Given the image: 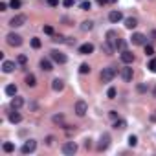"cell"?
I'll list each match as a JSON object with an SVG mask.
<instances>
[{"mask_svg": "<svg viewBox=\"0 0 156 156\" xmlns=\"http://www.w3.org/2000/svg\"><path fill=\"white\" fill-rule=\"evenodd\" d=\"M107 42L114 48V50H121L123 46H125V42H123V40L118 37V33H116V31H114V29H110V31H107Z\"/></svg>", "mask_w": 156, "mask_h": 156, "instance_id": "1", "label": "cell"}, {"mask_svg": "<svg viewBox=\"0 0 156 156\" xmlns=\"http://www.w3.org/2000/svg\"><path fill=\"white\" fill-rule=\"evenodd\" d=\"M116 74H118V72H116V68H114V66L103 68V70H101V81H103V83H110L114 77H116Z\"/></svg>", "mask_w": 156, "mask_h": 156, "instance_id": "2", "label": "cell"}, {"mask_svg": "<svg viewBox=\"0 0 156 156\" xmlns=\"http://www.w3.org/2000/svg\"><path fill=\"white\" fill-rule=\"evenodd\" d=\"M110 147V134H101L99 138V143H97V151H107Z\"/></svg>", "mask_w": 156, "mask_h": 156, "instance_id": "3", "label": "cell"}, {"mask_svg": "<svg viewBox=\"0 0 156 156\" xmlns=\"http://www.w3.org/2000/svg\"><path fill=\"white\" fill-rule=\"evenodd\" d=\"M75 152H77V145H75V141H66L64 145H62V154L74 156Z\"/></svg>", "mask_w": 156, "mask_h": 156, "instance_id": "4", "label": "cell"}, {"mask_svg": "<svg viewBox=\"0 0 156 156\" xmlns=\"http://www.w3.org/2000/svg\"><path fill=\"white\" fill-rule=\"evenodd\" d=\"M6 40H7V44H9V46H15V48L22 44V37H20L18 33H7Z\"/></svg>", "mask_w": 156, "mask_h": 156, "instance_id": "5", "label": "cell"}, {"mask_svg": "<svg viewBox=\"0 0 156 156\" xmlns=\"http://www.w3.org/2000/svg\"><path fill=\"white\" fill-rule=\"evenodd\" d=\"M75 114L77 116H85V114L88 112V105H86V101H83V99H79V101H75Z\"/></svg>", "mask_w": 156, "mask_h": 156, "instance_id": "6", "label": "cell"}, {"mask_svg": "<svg viewBox=\"0 0 156 156\" xmlns=\"http://www.w3.org/2000/svg\"><path fill=\"white\" fill-rule=\"evenodd\" d=\"M35 149H37V141L35 140H28V141H24V145H22L20 151H22V154H31Z\"/></svg>", "mask_w": 156, "mask_h": 156, "instance_id": "7", "label": "cell"}, {"mask_svg": "<svg viewBox=\"0 0 156 156\" xmlns=\"http://www.w3.org/2000/svg\"><path fill=\"white\" fill-rule=\"evenodd\" d=\"M24 24H26V17L24 15H15L11 20H9V26H11V28H20Z\"/></svg>", "mask_w": 156, "mask_h": 156, "instance_id": "8", "label": "cell"}, {"mask_svg": "<svg viewBox=\"0 0 156 156\" xmlns=\"http://www.w3.org/2000/svg\"><path fill=\"white\" fill-rule=\"evenodd\" d=\"M50 57L53 59L55 62H59V64H64V62H66V55H64V53H61V51H57V50L50 51Z\"/></svg>", "mask_w": 156, "mask_h": 156, "instance_id": "9", "label": "cell"}, {"mask_svg": "<svg viewBox=\"0 0 156 156\" xmlns=\"http://www.w3.org/2000/svg\"><path fill=\"white\" fill-rule=\"evenodd\" d=\"M121 77H123V81L130 83V81H132V77H134V70H132L130 66H125V68H121Z\"/></svg>", "mask_w": 156, "mask_h": 156, "instance_id": "10", "label": "cell"}, {"mask_svg": "<svg viewBox=\"0 0 156 156\" xmlns=\"http://www.w3.org/2000/svg\"><path fill=\"white\" fill-rule=\"evenodd\" d=\"M17 64H18V62H15V61H4V62H2V70H4V74H11V72L17 68Z\"/></svg>", "mask_w": 156, "mask_h": 156, "instance_id": "11", "label": "cell"}, {"mask_svg": "<svg viewBox=\"0 0 156 156\" xmlns=\"http://www.w3.org/2000/svg\"><path fill=\"white\" fill-rule=\"evenodd\" d=\"M79 53H81V55H90V53H94V44H92V42L81 44V46H79Z\"/></svg>", "mask_w": 156, "mask_h": 156, "instance_id": "12", "label": "cell"}, {"mask_svg": "<svg viewBox=\"0 0 156 156\" xmlns=\"http://www.w3.org/2000/svg\"><path fill=\"white\" fill-rule=\"evenodd\" d=\"M119 57H121V61L125 62V64H132V62H134V53H132V51H127V50H123Z\"/></svg>", "mask_w": 156, "mask_h": 156, "instance_id": "13", "label": "cell"}, {"mask_svg": "<svg viewBox=\"0 0 156 156\" xmlns=\"http://www.w3.org/2000/svg\"><path fill=\"white\" fill-rule=\"evenodd\" d=\"M132 44H136V46H141V44H145V40H147V39H145V35L143 33H132Z\"/></svg>", "mask_w": 156, "mask_h": 156, "instance_id": "14", "label": "cell"}, {"mask_svg": "<svg viewBox=\"0 0 156 156\" xmlns=\"http://www.w3.org/2000/svg\"><path fill=\"white\" fill-rule=\"evenodd\" d=\"M22 105H24V99H22V97H18V96H13V97H11V108H17V110H18Z\"/></svg>", "mask_w": 156, "mask_h": 156, "instance_id": "15", "label": "cell"}, {"mask_svg": "<svg viewBox=\"0 0 156 156\" xmlns=\"http://www.w3.org/2000/svg\"><path fill=\"white\" fill-rule=\"evenodd\" d=\"M108 20H110V22H119V20H123L121 11H110L108 13Z\"/></svg>", "mask_w": 156, "mask_h": 156, "instance_id": "16", "label": "cell"}, {"mask_svg": "<svg viewBox=\"0 0 156 156\" xmlns=\"http://www.w3.org/2000/svg\"><path fill=\"white\" fill-rule=\"evenodd\" d=\"M9 121L11 123H20L22 121V116L17 112V108H13V112H9Z\"/></svg>", "mask_w": 156, "mask_h": 156, "instance_id": "17", "label": "cell"}, {"mask_svg": "<svg viewBox=\"0 0 156 156\" xmlns=\"http://www.w3.org/2000/svg\"><path fill=\"white\" fill-rule=\"evenodd\" d=\"M138 26V20L134 18V17H129V18H125V28L127 29H134Z\"/></svg>", "mask_w": 156, "mask_h": 156, "instance_id": "18", "label": "cell"}, {"mask_svg": "<svg viewBox=\"0 0 156 156\" xmlns=\"http://www.w3.org/2000/svg\"><path fill=\"white\" fill-rule=\"evenodd\" d=\"M51 88H53L55 92H61L62 88H64V83H62V79H53V81H51Z\"/></svg>", "mask_w": 156, "mask_h": 156, "instance_id": "19", "label": "cell"}, {"mask_svg": "<svg viewBox=\"0 0 156 156\" xmlns=\"http://www.w3.org/2000/svg\"><path fill=\"white\" fill-rule=\"evenodd\" d=\"M40 70H42V72H51L53 66H51V62L48 59H40Z\"/></svg>", "mask_w": 156, "mask_h": 156, "instance_id": "20", "label": "cell"}, {"mask_svg": "<svg viewBox=\"0 0 156 156\" xmlns=\"http://www.w3.org/2000/svg\"><path fill=\"white\" fill-rule=\"evenodd\" d=\"M114 129H116V130L127 129V121H125V119H116V123H114Z\"/></svg>", "mask_w": 156, "mask_h": 156, "instance_id": "21", "label": "cell"}, {"mask_svg": "<svg viewBox=\"0 0 156 156\" xmlns=\"http://www.w3.org/2000/svg\"><path fill=\"white\" fill-rule=\"evenodd\" d=\"M26 85H28V86H35V85H37V79H35L33 74H28V75H26Z\"/></svg>", "mask_w": 156, "mask_h": 156, "instance_id": "22", "label": "cell"}, {"mask_svg": "<svg viewBox=\"0 0 156 156\" xmlns=\"http://www.w3.org/2000/svg\"><path fill=\"white\" fill-rule=\"evenodd\" d=\"M6 94H7L9 97L17 96V86H15V85H7V86H6Z\"/></svg>", "mask_w": 156, "mask_h": 156, "instance_id": "23", "label": "cell"}, {"mask_svg": "<svg viewBox=\"0 0 156 156\" xmlns=\"http://www.w3.org/2000/svg\"><path fill=\"white\" fill-rule=\"evenodd\" d=\"M2 149H4V152H13V151H15V145H13L11 141H6V143L2 145Z\"/></svg>", "mask_w": 156, "mask_h": 156, "instance_id": "24", "label": "cell"}, {"mask_svg": "<svg viewBox=\"0 0 156 156\" xmlns=\"http://www.w3.org/2000/svg\"><path fill=\"white\" fill-rule=\"evenodd\" d=\"M92 28H94V22H92V20H85V22H83V26H81L83 31H90Z\"/></svg>", "mask_w": 156, "mask_h": 156, "instance_id": "25", "label": "cell"}, {"mask_svg": "<svg viewBox=\"0 0 156 156\" xmlns=\"http://www.w3.org/2000/svg\"><path fill=\"white\" fill-rule=\"evenodd\" d=\"M20 6H22L20 0H9V7H11V9H18Z\"/></svg>", "mask_w": 156, "mask_h": 156, "instance_id": "26", "label": "cell"}, {"mask_svg": "<svg viewBox=\"0 0 156 156\" xmlns=\"http://www.w3.org/2000/svg\"><path fill=\"white\" fill-rule=\"evenodd\" d=\"M40 44H42V42H40V39H37V37H33V39H31V48L39 50V48H40Z\"/></svg>", "mask_w": 156, "mask_h": 156, "instance_id": "27", "label": "cell"}, {"mask_svg": "<svg viewBox=\"0 0 156 156\" xmlns=\"http://www.w3.org/2000/svg\"><path fill=\"white\" fill-rule=\"evenodd\" d=\"M79 72L81 74H90V66L86 64V62H83V64L79 66Z\"/></svg>", "mask_w": 156, "mask_h": 156, "instance_id": "28", "label": "cell"}, {"mask_svg": "<svg viewBox=\"0 0 156 156\" xmlns=\"http://www.w3.org/2000/svg\"><path fill=\"white\" fill-rule=\"evenodd\" d=\"M129 145H130V147H136V145H138V138L136 136H129Z\"/></svg>", "mask_w": 156, "mask_h": 156, "instance_id": "29", "label": "cell"}, {"mask_svg": "<svg viewBox=\"0 0 156 156\" xmlns=\"http://www.w3.org/2000/svg\"><path fill=\"white\" fill-rule=\"evenodd\" d=\"M51 119H53V123H62V121H64V118H62V114H55V116L51 118Z\"/></svg>", "mask_w": 156, "mask_h": 156, "instance_id": "30", "label": "cell"}, {"mask_svg": "<svg viewBox=\"0 0 156 156\" xmlns=\"http://www.w3.org/2000/svg\"><path fill=\"white\" fill-rule=\"evenodd\" d=\"M149 70L156 74V57H154V59H151V62H149Z\"/></svg>", "mask_w": 156, "mask_h": 156, "instance_id": "31", "label": "cell"}, {"mask_svg": "<svg viewBox=\"0 0 156 156\" xmlns=\"http://www.w3.org/2000/svg\"><path fill=\"white\" fill-rule=\"evenodd\" d=\"M17 62H18V64H26L28 57H26V55H18V57H17Z\"/></svg>", "mask_w": 156, "mask_h": 156, "instance_id": "32", "label": "cell"}, {"mask_svg": "<svg viewBox=\"0 0 156 156\" xmlns=\"http://www.w3.org/2000/svg\"><path fill=\"white\" fill-rule=\"evenodd\" d=\"M107 96H108V99H114V97H116V88H108Z\"/></svg>", "mask_w": 156, "mask_h": 156, "instance_id": "33", "label": "cell"}, {"mask_svg": "<svg viewBox=\"0 0 156 156\" xmlns=\"http://www.w3.org/2000/svg\"><path fill=\"white\" fill-rule=\"evenodd\" d=\"M51 40H53V42H64V37H62V35H53Z\"/></svg>", "mask_w": 156, "mask_h": 156, "instance_id": "34", "label": "cell"}, {"mask_svg": "<svg viewBox=\"0 0 156 156\" xmlns=\"http://www.w3.org/2000/svg\"><path fill=\"white\" fill-rule=\"evenodd\" d=\"M145 53H147V55H152V53H154V48H152V46H147V44H145Z\"/></svg>", "mask_w": 156, "mask_h": 156, "instance_id": "35", "label": "cell"}, {"mask_svg": "<svg viewBox=\"0 0 156 156\" xmlns=\"http://www.w3.org/2000/svg\"><path fill=\"white\" fill-rule=\"evenodd\" d=\"M62 6H64V7H72V6H74V0H62Z\"/></svg>", "mask_w": 156, "mask_h": 156, "instance_id": "36", "label": "cell"}, {"mask_svg": "<svg viewBox=\"0 0 156 156\" xmlns=\"http://www.w3.org/2000/svg\"><path fill=\"white\" fill-rule=\"evenodd\" d=\"M90 7H92V4H90V2H83V4H81V9H85V11H88Z\"/></svg>", "mask_w": 156, "mask_h": 156, "instance_id": "37", "label": "cell"}, {"mask_svg": "<svg viewBox=\"0 0 156 156\" xmlns=\"http://www.w3.org/2000/svg\"><path fill=\"white\" fill-rule=\"evenodd\" d=\"M44 33H48V35H53V28H51V26H44Z\"/></svg>", "mask_w": 156, "mask_h": 156, "instance_id": "38", "label": "cell"}, {"mask_svg": "<svg viewBox=\"0 0 156 156\" xmlns=\"http://www.w3.org/2000/svg\"><path fill=\"white\" fill-rule=\"evenodd\" d=\"M108 116H110L112 119H118V112H116V110H110V114H108Z\"/></svg>", "mask_w": 156, "mask_h": 156, "instance_id": "39", "label": "cell"}, {"mask_svg": "<svg viewBox=\"0 0 156 156\" xmlns=\"http://www.w3.org/2000/svg\"><path fill=\"white\" fill-rule=\"evenodd\" d=\"M48 4H50L51 7H55V6H59V0H48Z\"/></svg>", "mask_w": 156, "mask_h": 156, "instance_id": "40", "label": "cell"}, {"mask_svg": "<svg viewBox=\"0 0 156 156\" xmlns=\"http://www.w3.org/2000/svg\"><path fill=\"white\" fill-rule=\"evenodd\" d=\"M53 140H55L53 136H48V138H46V143H48V145H53Z\"/></svg>", "mask_w": 156, "mask_h": 156, "instance_id": "41", "label": "cell"}, {"mask_svg": "<svg viewBox=\"0 0 156 156\" xmlns=\"http://www.w3.org/2000/svg\"><path fill=\"white\" fill-rule=\"evenodd\" d=\"M7 9V4L6 2H0V11H6Z\"/></svg>", "mask_w": 156, "mask_h": 156, "instance_id": "42", "label": "cell"}, {"mask_svg": "<svg viewBox=\"0 0 156 156\" xmlns=\"http://www.w3.org/2000/svg\"><path fill=\"white\" fill-rule=\"evenodd\" d=\"M108 2H110V0H97L99 6H105V4H108Z\"/></svg>", "mask_w": 156, "mask_h": 156, "instance_id": "43", "label": "cell"}, {"mask_svg": "<svg viewBox=\"0 0 156 156\" xmlns=\"http://www.w3.org/2000/svg\"><path fill=\"white\" fill-rule=\"evenodd\" d=\"M154 96H156V88H154Z\"/></svg>", "mask_w": 156, "mask_h": 156, "instance_id": "44", "label": "cell"}]
</instances>
